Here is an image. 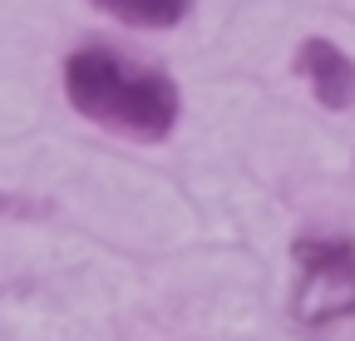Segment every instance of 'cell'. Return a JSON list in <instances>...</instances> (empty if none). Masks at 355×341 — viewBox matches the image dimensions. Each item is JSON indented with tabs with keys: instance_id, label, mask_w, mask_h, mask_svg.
<instances>
[{
	"instance_id": "6da1fadb",
	"label": "cell",
	"mask_w": 355,
	"mask_h": 341,
	"mask_svg": "<svg viewBox=\"0 0 355 341\" xmlns=\"http://www.w3.org/2000/svg\"><path fill=\"white\" fill-rule=\"evenodd\" d=\"M64 99L79 119L144 144L168 139L183 114V94L168 69L128 60L114 45H79L64 55Z\"/></svg>"
},
{
	"instance_id": "7a4b0ae2",
	"label": "cell",
	"mask_w": 355,
	"mask_h": 341,
	"mask_svg": "<svg viewBox=\"0 0 355 341\" xmlns=\"http://www.w3.org/2000/svg\"><path fill=\"white\" fill-rule=\"evenodd\" d=\"M291 317L301 326H331L355 317V238H296Z\"/></svg>"
},
{
	"instance_id": "3957f363",
	"label": "cell",
	"mask_w": 355,
	"mask_h": 341,
	"mask_svg": "<svg viewBox=\"0 0 355 341\" xmlns=\"http://www.w3.org/2000/svg\"><path fill=\"white\" fill-rule=\"evenodd\" d=\"M296 74L311 84V94H316L321 109H336V114H340V109L355 104V60L336 45V40H321V35L301 40Z\"/></svg>"
},
{
	"instance_id": "277c9868",
	"label": "cell",
	"mask_w": 355,
	"mask_h": 341,
	"mask_svg": "<svg viewBox=\"0 0 355 341\" xmlns=\"http://www.w3.org/2000/svg\"><path fill=\"white\" fill-rule=\"evenodd\" d=\"M94 6L133 30H173V25H183L193 0H94Z\"/></svg>"
}]
</instances>
